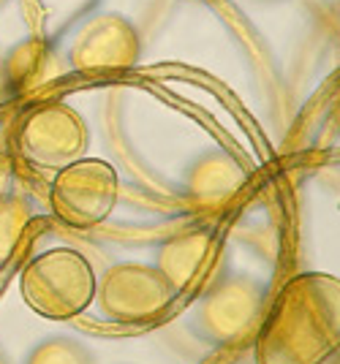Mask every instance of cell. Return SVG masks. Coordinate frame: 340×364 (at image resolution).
Masks as SVG:
<instances>
[{
	"instance_id": "7a4b0ae2",
	"label": "cell",
	"mask_w": 340,
	"mask_h": 364,
	"mask_svg": "<svg viewBox=\"0 0 340 364\" xmlns=\"http://www.w3.org/2000/svg\"><path fill=\"white\" fill-rule=\"evenodd\" d=\"M93 264L74 247H49L19 272V294L47 321H74L95 302Z\"/></svg>"
},
{
	"instance_id": "4fadbf2b",
	"label": "cell",
	"mask_w": 340,
	"mask_h": 364,
	"mask_svg": "<svg viewBox=\"0 0 340 364\" xmlns=\"http://www.w3.org/2000/svg\"><path fill=\"white\" fill-rule=\"evenodd\" d=\"M191 3H210V0H191Z\"/></svg>"
},
{
	"instance_id": "8992f818",
	"label": "cell",
	"mask_w": 340,
	"mask_h": 364,
	"mask_svg": "<svg viewBox=\"0 0 340 364\" xmlns=\"http://www.w3.org/2000/svg\"><path fill=\"white\" fill-rule=\"evenodd\" d=\"M267 307V289L248 274L216 280L196 304L193 326L213 346H234L256 334Z\"/></svg>"
},
{
	"instance_id": "5b68a950",
	"label": "cell",
	"mask_w": 340,
	"mask_h": 364,
	"mask_svg": "<svg viewBox=\"0 0 340 364\" xmlns=\"http://www.w3.org/2000/svg\"><path fill=\"white\" fill-rule=\"evenodd\" d=\"M174 299L177 294L161 269L139 261L109 267L95 286V302L104 318L123 326H139L161 318Z\"/></svg>"
},
{
	"instance_id": "7c38bea8",
	"label": "cell",
	"mask_w": 340,
	"mask_h": 364,
	"mask_svg": "<svg viewBox=\"0 0 340 364\" xmlns=\"http://www.w3.org/2000/svg\"><path fill=\"white\" fill-rule=\"evenodd\" d=\"M25 364H95V356L74 337H49L28 353Z\"/></svg>"
},
{
	"instance_id": "ba28073f",
	"label": "cell",
	"mask_w": 340,
	"mask_h": 364,
	"mask_svg": "<svg viewBox=\"0 0 340 364\" xmlns=\"http://www.w3.org/2000/svg\"><path fill=\"white\" fill-rule=\"evenodd\" d=\"M155 267L169 280L177 296L186 291H199L201 286L210 289L221 269V245L213 231L191 228L158 247Z\"/></svg>"
},
{
	"instance_id": "6da1fadb",
	"label": "cell",
	"mask_w": 340,
	"mask_h": 364,
	"mask_svg": "<svg viewBox=\"0 0 340 364\" xmlns=\"http://www.w3.org/2000/svg\"><path fill=\"white\" fill-rule=\"evenodd\" d=\"M340 346V280L302 272L280 289L253 334L256 364H326Z\"/></svg>"
},
{
	"instance_id": "8fae6325",
	"label": "cell",
	"mask_w": 340,
	"mask_h": 364,
	"mask_svg": "<svg viewBox=\"0 0 340 364\" xmlns=\"http://www.w3.org/2000/svg\"><path fill=\"white\" fill-rule=\"evenodd\" d=\"M28 226H31V210L25 207V201L0 196V264H6L16 253Z\"/></svg>"
},
{
	"instance_id": "277c9868",
	"label": "cell",
	"mask_w": 340,
	"mask_h": 364,
	"mask_svg": "<svg viewBox=\"0 0 340 364\" xmlns=\"http://www.w3.org/2000/svg\"><path fill=\"white\" fill-rule=\"evenodd\" d=\"M90 131L74 107L63 101H44L33 107L16 128V152L22 161L41 171H60L85 158Z\"/></svg>"
},
{
	"instance_id": "52a82bcc",
	"label": "cell",
	"mask_w": 340,
	"mask_h": 364,
	"mask_svg": "<svg viewBox=\"0 0 340 364\" xmlns=\"http://www.w3.org/2000/svg\"><path fill=\"white\" fill-rule=\"evenodd\" d=\"M142 55L137 28L123 14L104 11L87 19L68 46V65L85 76L131 71Z\"/></svg>"
},
{
	"instance_id": "9c48e42d",
	"label": "cell",
	"mask_w": 340,
	"mask_h": 364,
	"mask_svg": "<svg viewBox=\"0 0 340 364\" xmlns=\"http://www.w3.org/2000/svg\"><path fill=\"white\" fill-rule=\"evenodd\" d=\"M248 171L229 152H210L186 171L183 198L199 213H216L243 191Z\"/></svg>"
},
{
	"instance_id": "30bf717a",
	"label": "cell",
	"mask_w": 340,
	"mask_h": 364,
	"mask_svg": "<svg viewBox=\"0 0 340 364\" xmlns=\"http://www.w3.org/2000/svg\"><path fill=\"white\" fill-rule=\"evenodd\" d=\"M9 87L14 95H36L47 90L52 82L63 76V68L58 63V55L44 41H25L11 52L9 65Z\"/></svg>"
},
{
	"instance_id": "3957f363",
	"label": "cell",
	"mask_w": 340,
	"mask_h": 364,
	"mask_svg": "<svg viewBox=\"0 0 340 364\" xmlns=\"http://www.w3.org/2000/svg\"><path fill=\"white\" fill-rule=\"evenodd\" d=\"M120 201V177L101 158H79L71 166L55 171L49 185V210L63 226H101Z\"/></svg>"
}]
</instances>
